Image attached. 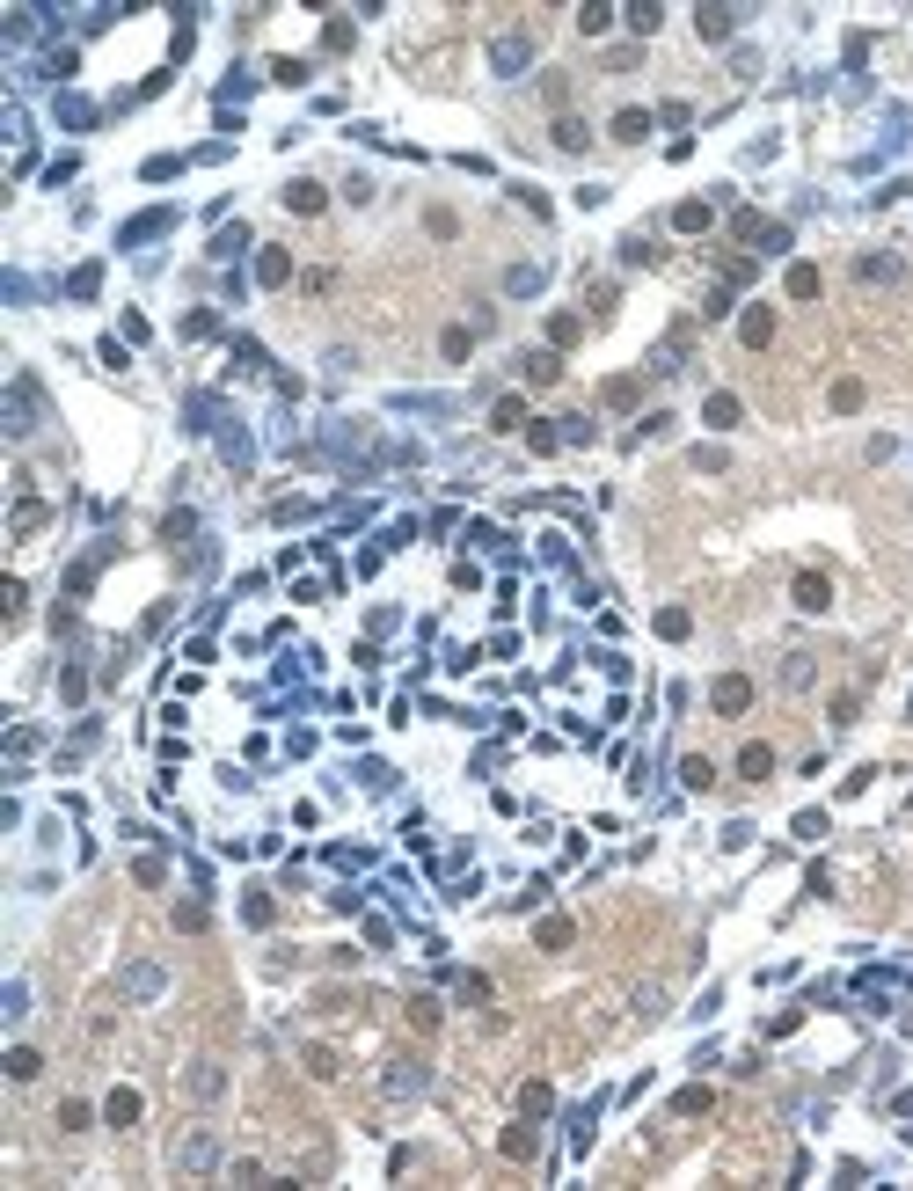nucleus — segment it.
<instances>
[{"label":"nucleus","mask_w":913,"mask_h":1191,"mask_svg":"<svg viewBox=\"0 0 913 1191\" xmlns=\"http://www.w3.org/2000/svg\"><path fill=\"white\" fill-rule=\"evenodd\" d=\"M37 381H8V402H0V424H8V439H30L37 431Z\"/></svg>","instance_id":"obj_1"},{"label":"nucleus","mask_w":913,"mask_h":1191,"mask_svg":"<svg viewBox=\"0 0 913 1191\" xmlns=\"http://www.w3.org/2000/svg\"><path fill=\"white\" fill-rule=\"evenodd\" d=\"M526 66H533V37H526V30H505V37L490 44V74H497V81H519Z\"/></svg>","instance_id":"obj_2"},{"label":"nucleus","mask_w":913,"mask_h":1191,"mask_svg":"<svg viewBox=\"0 0 913 1191\" xmlns=\"http://www.w3.org/2000/svg\"><path fill=\"white\" fill-rule=\"evenodd\" d=\"M169 227H176V205H154V212H139V220H125V227H118V249H139V242L169 234Z\"/></svg>","instance_id":"obj_3"},{"label":"nucleus","mask_w":913,"mask_h":1191,"mask_svg":"<svg viewBox=\"0 0 913 1191\" xmlns=\"http://www.w3.org/2000/svg\"><path fill=\"white\" fill-rule=\"evenodd\" d=\"M709 701H716L724 717H745V710H753V680H745V673H724V680L709 687Z\"/></svg>","instance_id":"obj_4"},{"label":"nucleus","mask_w":913,"mask_h":1191,"mask_svg":"<svg viewBox=\"0 0 913 1191\" xmlns=\"http://www.w3.org/2000/svg\"><path fill=\"white\" fill-rule=\"evenodd\" d=\"M381 1090H388V1097H424V1090H432V1074H424L417 1060H388V1074H381Z\"/></svg>","instance_id":"obj_5"},{"label":"nucleus","mask_w":913,"mask_h":1191,"mask_svg":"<svg viewBox=\"0 0 913 1191\" xmlns=\"http://www.w3.org/2000/svg\"><path fill=\"white\" fill-rule=\"evenodd\" d=\"M161 987H169V972H161V965H146V957L125 965V1001H154Z\"/></svg>","instance_id":"obj_6"},{"label":"nucleus","mask_w":913,"mask_h":1191,"mask_svg":"<svg viewBox=\"0 0 913 1191\" xmlns=\"http://www.w3.org/2000/svg\"><path fill=\"white\" fill-rule=\"evenodd\" d=\"M694 30H702V44H724L738 30V8H716V0H709V8H694Z\"/></svg>","instance_id":"obj_7"},{"label":"nucleus","mask_w":913,"mask_h":1191,"mask_svg":"<svg viewBox=\"0 0 913 1191\" xmlns=\"http://www.w3.org/2000/svg\"><path fill=\"white\" fill-rule=\"evenodd\" d=\"M541 286H549V263H512V270H505V293H512V300H533Z\"/></svg>","instance_id":"obj_8"},{"label":"nucleus","mask_w":913,"mask_h":1191,"mask_svg":"<svg viewBox=\"0 0 913 1191\" xmlns=\"http://www.w3.org/2000/svg\"><path fill=\"white\" fill-rule=\"evenodd\" d=\"M176 1162H183V1169H212V1162H220V1141H212V1133H183Z\"/></svg>","instance_id":"obj_9"},{"label":"nucleus","mask_w":913,"mask_h":1191,"mask_svg":"<svg viewBox=\"0 0 913 1191\" xmlns=\"http://www.w3.org/2000/svg\"><path fill=\"white\" fill-rule=\"evenodd\" d=\"M796 607H803V614H826V607H833V585H826L819 570H803V578H796Z\"/></svg>","instance_id":"obj_10"},{"label":"nucleus","mask_w":913,"mask_h":1191,"mask_svg":"<svg viewBox=\"0 0 913 1191\" xmlns=\"http://www.w3.org/2000/svg\"><path fill=\"white\" fill-rule=\"evenodd\" d=\"M519 373H526L533 388H556V381H563V358H556V351H526V358H519Z\"/></svg>","instance_id":"obj_11"},{"label":"nucleus","mask_w":913,"mask_h":1191,"mask_svg":"<svg viewBox=\"0 0 913 1191\" xmlns=\"http://www.w3.org/2000/svg\"><path fill=\"white\" fill-rule=\"evenodd\" d=\"M738 337H745V344L760 351V344L775 337V307H745V322H738Z\"/></svg>","instance_id":"obj_12"},{"label":"nucleus","mask_w":913,"mask_h":1191,"mask_svg":"<svg viewBox=\"0 0 913 1191\" xmlns=\"http://www.w3.org/2000/svg\"><path fill=\"white\" fill-rule=\"evenodd\" d=\"M738 775H745V782H768V775H775V745H745V753H738Z\"/></svg>","instance_id":"obj_13"},{"label":"nucleus","mask_w":913,"mask_h":1191,"mask_svg":"<svg viewBox=\"0 0 913 1191\" xmlns=\"http://www.w3.org/2000/svg\"><path fill=\"white\" fill-rule=\"evenodd\" d=\"M709 220H716V212H709L702 198H687V205L672 212V227H680V234H709Z\"/></svg>","instance_id":"obj_14"},{"label":"nucleus","mask_w":913,"mask_h":1191,"mask_svg":"<svg viewBox=\"0 0 913 1191\" xmlns=\"http://www.w3.org/2000/svg\"><path fill=\"white\" fill-rule=\"evenodd\" d=\"M256 278H263V286H285V278H293V256H285V249H263V256H256Z\"/></svg>","instance_id":"obj_15"},{"label":"nucleus","mask_w":913,"mask_h":1191,"mask_svg":"<svg viewBox=\"0 0 913 1191\" xmlns=\"http://www.w3.org/2000/svg\"><path fill=\"white\" fill-rule=\"evenodd\" d=\"M285 205H293V212H321V205H329V190L300 176V183H285Z\"/></svg>","instance_id":"obj_16"},{"label":"nucleus","mask_w":913,"mask_h":1191,"mask_svg":"<svg viewBox=\"0 0 913 1191\" xmlns=\"http://www.w3.org/2000/svg\"><path fill=\"white\" fill-rule=\"evenodd\" d=\"M102 1118H110V1125H139V1090H110Z\"/></svg>","instance_id":"obj_17"},{"label":"nucleus","mask_w":913,"mask_h":1191,"mask_svg":"<svg viewBox=\"0 0 913 1191\" xmlns=\"http://www.w3.org/2000/svg\"><path fill=\"white\" fill-rule=\"evenodd\" d=\"M220 1090H227V1074L212 1067V1060H198V1067H190V1097H205V1104H212Z\"/></svg>","instance_id":"obj_18"},{"label":"nucleus","mask_w":913,"mask_h":1191,"mask_svg":"<svg viewBox=\"0 0 913 1191\" xmlns=\"http://www.w3.org/2000/svg\"><path fill=\"white\" fill-rule=\"evenodd\" d=\"M497 1148H505L512 1162H533V1148H541V1133H533V1125H512V1133H505Z\"/></svg>","instance_id":"obj_19"},{"label":"nucleus","mask_w":913,"mask_h":1191,"mask_svg":"<svg viewBox=\"0 0 913 1191\" xmlns=\"http://www.w3.org/2000/svg\"><path fill=\"white\" fill-rule=\"evenodd\" d=\"M614 139H621V146L651 139V110H621V118H614Z\"/></svg>","instance_id":"obj_20"},{"label":"nucleus","mask_w":913,"mask_h":1191,"mask_svg":"<svg viewBox=\"0 0 913 1191\" xmlns=\"http://www.w3.org/2000/svg\"><path fill=\"white\" fill-rule=\"evenodd\" d=\"M220 454H227V468H249V461H256V446H249V431H234V424L220 431Z\"/></svg>","instance_id":"obj_21"},{"label":"nucleus","mask_w":913,"mask_h":1191,"mask_svg":"<svg viewBox=\"0 0 913 1191\" xmlns=\"http://www.w3.org/2000/svg\"><path fill=\"white\" fill-rule=\"evenodd\" d=\"M614 15H621V8H607V0H584V8H577V30H584V37H600Z\"/></svg>","instance_id":"obj_22"},{"label":"nucleus","mask_w":913,"mask_h":1191,"mask_svg":"<svg viewBox=\"0 0 913 1191\" xmlns=\"http://www.w3.org/2000/svg\"><path fill=\"white\" fill-rule=\"evenodd\" d=\"M621 15H628V30H636V37H651V30L665 22V8H658V0H636V8H621Z\"/></svg>","instance_id":"obj_23"},{"label":"nucleus","mask_w":913,"mask_h":1191,"mask_svg":"<svg viewBox=\"0 0 913 1191\" xmlns=\"http://www.w3.org/2000/svg\"><path fill=\"white\" fill-rule=\"evenodd\" d=\"M490 424H497V431H526L533 417H526V402H519V395H505V402L490 410Z\"/></svg>","instance_id":"obj_24"},{"label":"nucleus","mask_w":913,"mask_h":1191,"mask_svg":"<svg viewBox=\"0 0 913 1191\" xmlns=\"http://www.w3.org/2000/svg\"><path fill=\"white\" fill-rule=\"evenodd\" d=\"M855 270H863V278H870V286H891V278H899V270H906V263H899V256H863V263H855Z\"/></svg>","instance_id":"obj_25"},{"label":"nucleus","mask_w":913,"mask_h":1191,"mask_svg":"<svg viewBox=\"0 0 913 1191\" xmlns=\"http://www.w3.org/2000/svg\"><path fill=\"white\" fill-rule=\"evenodd\" d=\"M789 300H819V270L812 263H789Z\"/></svg>","instance_id":"obj_26"},{"label":"nucleus","mask_w":913,"mask_h":1191,"mask_svg":"<svg viewBox=\"0 0 913 1191\" xmlns=\"http://www.w3.org/2000/svg\"><path fill=\"white\" fill-rule=\"evenodd\" d=\"M549 132H556V146H563V154H584V139H593V132H584L577 118H556Z\"/></svg>","instance_id":"obj_27"},{"label":"nucleus","mask_w":913,"mask_h":1191,"mask_svg":"<svg viewBox=\"0 0 913 1191\" xmlns=\"http://www.w3.org/2000/svg\"><path fill=\"white\" fill-rule=\"evenodd\" d=\"M183 337H190V344H205V337H220V314H212V307L183 314Z\"/></svg>","instance_id":"obj_28"},{"label":"nucleus","mask_w":913,"mask_h":1191,"mask_svg":"<svg viewBox=\"0 0 913 1191\" xmlns=\"http://www.w3.org/2000/svg\"><path fill=\"white\" fill-rule=\"evenodd\" d=\"M37 1074H44V1060H37L30 1045H15V1053H8V1081H37Z\"/></svg>","instance_id":"obj_29"},{"label":"nucleus","mask_w":913,"mask_h":1191,"mask_svg":"<svg viewBox=\"0 0 913 1191\" xmlns=\"http://www.w3.org/2000/svg\"><path fill=\"white\" fill-rule=\"evenodd\" d=\"M95 286H102V263H81L74 278H66V293H74V300H95Z\"/></svg>","instance_id":"obj_30"},{"label":"nucleus","mask_w":913,"mask_h":1191,"mask_svg":"<svg viewBox=\"0 0 913 1191\" xmlns=\"http://www.w3.org/2000/svg\"><path fill=\"white\" fill-rule=\"evenodd\" d=\"M731 234H738V242H760V234H768V220H760L753 205H745V212H731Z\"/></svg>","instance_id":"obj_31"},{"label":"nucleus","mask_w":913,"mask_h":1191,"mask_svg":"<svg viewBox=\"0 0 913 1191\" xmlns=\"http://www.w3.org/2000/svg\"><path fill=\"white\" fill-rule=\"evenodd\" d=\"M234 366H241V373H263L271 358H263V344H256V337H234Z\"/></svg>","instance_id":"obj_32"},{"label":"nucleus","mask_w":913,"mask_h":1191,"mask_svg":"<svg viewBox=\"0 0 913 1191\" xmlns=\"http://www.w3.org/2000/svg\"><path fill=\"white\" fill-rule=\"evenodd\" d=\"M702 417H709L716 431H724V424H738V395H709V402H702Z\"/></svg>","instance_id":"obj_33"},{"label":"nucleus","mask_w":913,"mask_h":1191,"mask_svg":"<svg viewBox=\"0 0 913 1191\" xmlns=\"http://www.w3.org/2000/svg\"><path fill=\"white\" fill-rule=\"evenodd\" d=\"M37 526H44V505H37V498H22V505H15V519H8V534H37Z\"/></svg>","instance_id":"obj_34"},{"label":"nucleus","mask_w":913,"mask_h":1191,"mask_svg":"<svg viewBox=\"0 0 913 1191\" xmlns=\"http://www.w3.org/2000/svg\"><path fill=\"white\" fill-rule=\"evenodd\" d=\"M680 782H687V790H709V782H716V768L702 761V753H694V761H680Z\"/></svg>","instance_id":"obj_35"},{"label":"nucleus","mask_w":913,"mask_h":1191,"mask_svg":"<svg viewBox=\"0 0 913 1191\" xmlns=\"http://www.w3.org/2000/svg\"><path fill=\"white\" fill-rule=\"evenodd\" d=\"M577 337H584V322H577V314H556V322H549V344H556V351L577 344Z\"/></svg>","instance_id":"obj_36"},{"label":"nucleus","mask_w":913,"mask_h":1191,"mask_svg":"<svg viewBox=\"0 0 913 1191\" xmlns=\"http://www.w3.org/2000/svg\"><path fill=\"white\" fill-rule=\"evenodd\" d=\"M709 1104H716V1097H709V1090H680V1097H672V1111H680V1118H702V1111H709Z\"/></svg>","instance_id":"obj_37"},{"label":"nucleus","mask_w":913,"mask_h":1191,"mask_svg":"<svg viewBox=\"0 0 913 1191\" xmlns=\"http://www.w3.org/2000/svg\"><path fill=\"white\" fill-rule=\"evenodd\" d=\"M241 249H249V227H220V242H212V256H220V263L241 256Z\"/></svg>","instance_id":"obj_38"},{"label":"nucleus","mask_w":913,"mask_h":1191,"mask_svg":"<svg viewBox=\"0 0 913 1191\" xmlns=\"http://www.w3.org/2000/svg\"><path fill=\"white\" fill-rule=\"evenodd\" d=\"M541 950H570V922H563V913H549V922H541Z\"/></svg>","instance_id":"obj_39"},{"label":"nucleus","mask_w":913,"mask_h":1191,"mask_svg":"<svg viewBox=\"0 0 913 1191\" xmlns=\"http://www.w3.org/2000/svg\"><path fill=\"white\" fill-rule=\"evenodd\" d=\"M563 424V446H593V417H556Z\"/></svg>","instance_id":"obj_40"},{"label":"nucleus","mask_w":913,"mask_h":1191,"mask_svg":"<svg viewBox=\"0 0 913 1191\" xmlns=\"http://www.w3.org/2000/svg\"><path fill=\"white\" fill-rule=\"evenodd\" d=\"M241 913H249V929H271V913H278V906L263 899V892H249V899H241Z\"/></svg>","instance_id":"obj_41"},{"label":"nucleus","mask_w":913,"mask_h":1191,"mask_svg":"<svg viewBox=\"0 0 913 1191\" xmlns=\"http://www.w3.org/2000/svg\"><path fill=\"white\" fill-rule=\"evenodd\" d=\"M59 118H66V125H95V102H81V95H59Z\"/></svg>","instance_id":"obj_42"},{"label":"nucleus","mask_w":913,"mask_h":1191,"mask_svg":"<svg viewBox=\"0 0 913 1191\" xmlns=\"http://www.w3.org/2000/svg\"><path fill=\"white\" fill-rule=\"evenodd\" d=\"M183 534H198V519H190V512H169V519H161V541H169V549H176Z\"/></svg>","instance_id":"obj_43"},{"label":"nucleus","mask_w":913,"mask_h":1191,"mask_svg":"<svg viewBox=\"0 0 913 1191\" xmlns=\"http://www.w3.org/2000/svg\"><path fill=\"white\" fill-rule=\"evenodd\" d=\"M782 687H812V658H803V651H789V666H782Z\"/></svg>","instance_id":"obj_44"},{"label":"nucleus","mask_w":913,"mask_h":1191,"mask_svg":"<svg viewBox=\"0 0 913 1191\" xmlns=\"http://www.w3.org/2000/svg\"><path fill=\"white\" fill-rule=\"evenodd\" d=\"M358 782H365V790H395V768H388V761H365Z\"/></svg>","instance_id":"obj_45"},{"label":"nucleus","mask_w":913,"mask_h":1191,"mask_svg":"<svg viewBox=\"0 0 913 1191\" xmlns=\"http://www.w3.org/2000/svg\"><path fill=\"white\" fill-rule=\"evenodd\" d=\"M526 446H533V454H556V446H563V431H549V424H526Z\"/></svg>","instance_id":"obj_46"},{"label":"nucleus","mask_w":913,"mask_h":1191,"mask_svg":"<svg viewBox=\"0 0 913 1191\" xmlns=\"http://www.w3.org/2000/svg\"><path fill=\"white\" fill-rule=\"evenodd\" d=\"M519 1104H526V1111H533V1118H541V1111H549V1104H556V1097H549V1081H526V1090H519Z\"/></svg>","instance_id":"obj_47"},{"label":"nucleus","mask_w":913,"mask_h":1191,"mask_svg":"<svg viewBox=\"0 0 913 1191\" xmlns=\"http://www.w3.org/2000/svg\"><path fill=\"white\" fill-rule=\"evenodd\" d=\"M439 351H446V358H453V366H461V358H468V351H475V337H468V330H446V337H439Z\"/></svg>","instance_id":"obj_48"},{"label":"nucleus","mask_w":913,"mask_h":1191,"mask_svg":"<svg viewBox=\"0 0 913 1191\" xmlns=\"http://www.w3.org/2000/svg\"><path fill=\"white\" fill-rule=\"evenodd\" d=\"M600 395H607V410H636V381H607Z\"/></svg>","instance_id":"obj_49"},{"label":"nucleus","mask_w":913,"mask_h":1191,"mask_svg":"<svg viewBox=\"0 0 913 1191\" xmlns=\"http://www.w3.org/2000/svg\"><path fill=\"white\" fill-rule=\"evenodd\" d=\"M409 1023H417V1031H432V1023H439V1001L417 994V1001H409Z\"/></svg>","instance_id":"obj_50"},{"label":"nucleus","mask_w":913,"mask_h":1191,"mask_svg":"<svg viewBox=\"0 0 913 1191\" xmlns=\"http://www.w3.org/2000/svg\"><path fill=\"white\" fill-rule=\"evenodd\" d=\"M307 1074H321V1081H329V1074H344V1067H337V1053H329V1045H314V1053H307Z\"/></svg>","instance_id":"obj_51"},{"label":"nucleus","mask_w":913,"mask_h":1191,"mask_svg":"<svg viewBox=\"0 0 913 1191\" xmlns=\"http://www.w3.org/2000/svg\"><path fill=\"white\" fill-rule=\"evenodd\" d=\"M651 256H658V249L643 242V234H621V263H651Z\"/></svg>","instance_id":"obj_52"},{"label":"nucleus","mask_w":913,"mask_h":1191,"mask_svg":"<svg viewBox=\"0 0 913 1191\" xmlns=\"http://www.w3.org/2000/svg\"><path fill=\"white\" fill-rule=\"evenodd\" d=\"M176 169H183V161H176V154H154V161H146V183H169V176H176Z\"/></svg>","instance_id":"obj_53"},{"label":"nucleus","mask_w":913,"mask_h":1191,"mask_svg":"<svg viewBox=\"0 0 913 1191\" xmlns=\"http://www.w3.org/2000/svg\"><path fill=\"white\" fill-rule=\"evenodd\" d=\"M44 66H51V81H74V66H81V51H51Z\"/></svg>","instance_id":"obj_54"},{"label":"nucleus","mask_w":913,"mask_h":1191,"mask_svg":"<svg viewBox=\"0 0 913 1191\" xmlns=\"http://www.w3.org/2000/svg\"><path fill=\"white\" fill-rule=\"evenodd\" d=\"M724 286H753V256H731L724 263Z\"/></svg>","instance_id":"obj_55"},{"label":"nucleus","mask_w":913,"mask_h":1191,"mask_svg":"<svg viewBox=\"0 0 913 1191\" xmlns=\"http://www.w3.org/2000/svg\"><path fill=\"white\" fill-rule=\"evenodd\" d=\"M271 81H285V88H300V81H307V59H278V66H271Z\"/></svg>","instance_id":"obj_56"},{"label":"nucleus","mask_w":913,"mask_h":1191,"mask_svg":"<svg viewBox=\"0 0 913 1191\" xmlns=\"http://www.w3.org/2000/svg\"><path fill=\"white\" fill-rule=\"evenodd\" d=\"M687 629H694L687 607H665V614H658V636H687Z\"/></svg>","instance_id":"obj_57"},{"label":"nucleus","mask_w":913,"mask_h":1191,"mask_svg":"<svg viewBox=\"0 0 913 1191\" xmlns=\"http://www.w3.org/2000/svg\"><path fill=\"white\" fill-rule=\"evenodd\" d=\"M59 694H66V701H81V694H88V673H81V666H66V673H59Z\"/></svg>","instance_id":"obj_58"},{"label":"nucleus","mask_w":913,"mask_h":1191,"mask_svg":"<svg viewBox=\"0 0 913 1191\" xmlns=\"http://www.w3.org/2000/svg\"><path fill=\"white\" fill-rule=\"evenodd\" d=\"M59 1125H66V1133H81V1125H88V1104H81V1097H66V1104H59Z\"/></svg>","instance_id":"obj_59"},{"label":"nucleus","mask_w":913,"mask_h":1191,"mask_svg":"<svg viewBox=\"0 0 913 1191\" xmlns=\"http://www.w3.org/2000/svg\"><path fill=\"white\" fill-rule=\"evenodd\" d=\"M665 431H672V417H665V410H658V417H643V424H636V446H643V439H665Z\"/></svg>","instance_id":"obj_60"},{"label":"nucleus","mask_w":913,"mask_h":1191,"mask_svg":"<svg viewBox=\"0 0 913 1191\" xmlns=\"http://www.w3.org/2000/svg\"><path fill=\"white\" fill-rule=\"evenodd\" d=\"M855 717H863V701H855V694H833V724H840V731H847V724H855Z\"/></svg>","instance_id":"obj_61"},{"label":"nucleus","mask_w":913,"mask_h":1191,"mask_svg":"<svg viewBox=\"0 0 913 1191\" xmlns=\"http://www.w3.org/2000/svg\"><path fill=\"white\" fill-rule=\"evenodd\" d=\"M833 410H863V381H840V388H833Z\"/></svg>","instance_id":"obj_62"},{"label":"nucleus","mask_w":913,"mask_h":1191,"mask_svg":"<svg viewBox=\"0 0 913 1191\" xmlns=\"http://www.w3.org/2000/svg\"><path fill=\"white\" fill-rule=\"evenodd\" d=\"M0 1016H8V1023H22V1016H30V994H22V980L8 987V1009H0Z\"/></svg>","instance_id":"obj_63"}]
</instances>
